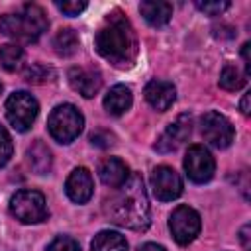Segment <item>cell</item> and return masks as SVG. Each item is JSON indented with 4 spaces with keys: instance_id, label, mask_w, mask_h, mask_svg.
<instances>
[{
    "instance_id": "obj_1",
    "label": "cell",
    "mask_w": 251,
    "mask_h": 251,
    "mask_svg": "<svg viewBox=\"0 0 251 251\" xmlns=\"http://www.w3.org/2000/svg\"><path fill=\"white\" fill-rule=\"evenodd\" d=\"M104 214L110 218V222L122 227L135 231L145 229L149 226L151 206L143 178L139 175H129V178L104 200Z\"/></svg>"
},
{
    "instance_id": "obj_2",
    "label": "cell",
    "mask_w": 251,
    "mask_h": 251,
    "mask_svg": "<svg viewBox=\"0 0 251 251\" xmlns=\"http://www.w3.org/2000/svg\"><path fill=\"white\" fill-rule=\"evenodd\" d=\"M94 47L114 67H131L137 57V37L131 22L120 10L110 12L96 31Z\"/></svg>"
},
{
    "instance_id": "obj_3",
    "label": "cell",
    "mask_w": 251,
    "mask_h": 251,
    "mask_svg": "<svg viewBox=\"0 0 251 251\" xmlns=\"http://www.w3.org/2000/svg\"><path fill=\"white\" fill-rule=\"evenodd\" d=\"M47 25L49 22H47L45 12L35 4H25L16 14L0 16V31L22 43L35 41L47 29Z\"/></svg>"
},
{
    "instance_id": "obj_4",
    "label": "cell",
    "mask_w": 251,
    "mask_h": 251,
    "mask_svg": "<svg viewBox=\"0 0 251 251\" xmlns=\"http://www.w3.org/2000/svg\"><path fill=\"white\" fill-rule=\"evenodd\" d=\"M84 118L73 104H59L47 120V129L59 143H71L82 131Z\"/></svg>"
},
{
    "instance_id": "obj_5",
    "label": "cell",
    "mask_w": 251,
    "mask_h": 251,
    "mask_svg": "<svg viewBox=\"0 0 251 251\" xmlns=\"http://www.w3.org/2000/svg\"><path fill=\"white\" fill-rule=\"evenodd\" d=\"M10 212L22 224H37L47 218V204L37 190H18L10 198Z\"/></svg>"
},
{
    "instance_id": "obj_6",
    "label": "cell",
    "mask_w": 251,
    "mask_h": 251,
    "mask_svg": "<svg viewBox=\"0 0 251 251\" xmlns=\"http://www.w3.org/2000/svg\"><path fill=\"white\" fill-rule=\"evenodd\" d=\"M37 112H39V104L29 92L20 90L10 94L6 100V118L12 124V127L18 131H27L35 122Z\"/></svg>"
},
{
    "instance_id": "obj_7",
    "label": "cell",
    "mask_w": 251,
    "mask_h": 251,
    "mask_svg": "<svg viewBox=\"0 0 251 251\" xmlns=\"http://www.w3.org/2000/svg\"><path fill=\"white\" fill-rule=\"evenodd\" d=\"M200 131H202L204 139L208 143H212L214 147H218V149L227 147L233 141V135H235L231 122L224 114L214 112V110L206 112L200 118Z\"/></svg>"
},
{
    "instance_id": "obj_8",
    "label": "cell",
    "mask_w": 251,
    "mask_h": 251,
    "mask_svg": "<svg viewBox=\"0 0 251 251\" xmlns=\"http://www.w3.org/2000/svg\"><path fill=\"white\" fill-rule=\"evenodd\" d=\"M184 171L192 182H208L214 176L216 171V161L212 153L204 145H190L186 155H184Z\"/></svg>"
},
{
    "instance_id": "obj_9",
    "label": "cell",
    "mask_w": 251,
    "mask_h": 251,
    "mask_svg": "<svg viewBox=\"0 0 251 251\" xmlns=\"http://www.w3.org/2000/svg\"><path fill=\"white\" fill-rule=\"evenodd\" d=\"M169 229L176 243L186 245L200 233V216L190 206H178L169 218Z\"/></svg>"
},
{
    "instance_id": "obj_10",
    "label": "cell",
    "mask_w": 251,
    "mask_h": 251,
    "mask_svg": "<svg viewBox=\"0 0 251 251\" xmlns=\"http://www.w3.org/2000/svg\"><path fill=\"white\" fill-rule=\"evenodd\" d=\"M151 188L155 198H159L161 202H169L182 194V178L175 169L159 165L151 173Z\"/></svg>"
},
{
    "instance_id": "obj_11",
    "label": "cell",
    "mask_w": 251,
    "mask_h": 251,
    "mask_svg": "<svg viewBox=\"0 0 251 251\" xmlns=\"http://www.w3.org/2000/svg\"><path fill=\"white\" fill-rule=\"evenodd\" d=\"M192 131V118L188 114H180L173 124H169V127L161 133V137L155 143V149L161 153H169L175 151Z\"/></svg>"
},
{
    "instance_id": "obj_12",
    "label": "cell",
    "mask_w": 251,
    "mask_h": 251,
    "mask_svg": "<svg viewBox=\"0 0 251 251\" xmlns=\"http://www.w3.org/2000/svg\"><path fill=\"white\" fill-rule=\"evenodd\" d=\"M69 82L71 86L82 94L84 98H92L100 86H102V75L96 69H86V67H73L69 71Z\"/></svg>"
},
{
    "instance_id": "obj_13",
    "label": "cell",
    "mask_w": 251,
    "mask_h": 251,
    "mask_svg": "<svg viewBox=\"0 0 251 251\" xmlns=\"http://www.w3.org/2000/svg\"><path fill=\"white\" fill-rule=\"evenodd\" d=\"M65 192H67V196H69L73 202H76V204L88 202L90 196H92V176H90L88 169L76 167V169L69 175V178H67V182H65Z\"/></svg>"
},
{
    "instance_id": "obj_14",
    "label": "cell",
    "mask_w": 251,
    "mask_h": 251,
    "mask_svg": "<svg viewBox=\"0 0 251 251\" xmlns=\"http://www.w3.org/2000/svg\"><path fill=\"white\" fill-rule=\"evenodd\" d=\"M145 100L159 112H165L173 106L175 98H176V92H175V86L167 80H151L147 82L145 90Z\"/></svg>"
},
{
    "instance_id": "obj_15",
    "label": "cell",
    "mask_w": 251,
    "mask_h": 251,
    "mask_svg": "<svg viewBox=\"0 0 251 251\" xmlns=\"http://www.w3.org/2000/svg\"><path fill=\"white\" fill-rule=\"evenodd\" d=\"M98 176L100 180L110 186V188H118L122 186L127 178H129V169L124 161H120L118 157H106L104 161H100L98 165Z\"/></svg>"
},
{
    "instance_id": "obj_16",
    "label": "cell",
    "mask_w": 251,
    "mask_h": 251,
    "mask_svg": "<svg viewBox=\"0 0 251 251\" xmlns=\"http://www.w3.org/2000/svg\"><path fill=\"white\" fill-rule=\"evenodd\" d=\"M139 12L145 18V22L153 27L165 25L173 16V4L161 2V0H147L139 4Z\"/></svg>"
},
{
    "instance_id": "obj_17",
    "label": "cell",
    "mask_w": 251,
    "mask_h": 251,
    "mask_svg": "<svg viewBox=\"0 0 251 251\" xmlns=\"http://www.w3.org/2000/svg\"><path fill=\"white\" fill-rule=\"evenodd\" d=\"M133 98H131V90L126 84H116L108 90V94L104 96V108L112 114V116H120L124 112L129 110Z\"/></svg>"
},
{
    "instance_id": "obj_18",
    "label": "cell",
    "mask_w": 251,
    "mask_h": 251,
    "mask_svg": "<svg viewBox=\"0 0 251 251\" xmlns=\"http://www.w3.org/2000/svg\"><path fill=\"white\" fill-rule=\"evenodd\" d=\"M90 249L92 251H127V241L122 233L104 229L94 235Z\"/></svg>"
},
{
    "instance_id": "obj_19",
    "label": "cell",
    "mask_w": 251,
    "mask_h": 251,
    "mask_svg": "<svg viewBox=\"0 0 251 251\" xmlns=\"http://www.w3.org/2000/svg\"><path fill=\"white\" fill-rule=\"evenodd\" d=\"M27 161L35 173L45 175L51 169V151L41 141H35L33 145L27 147Z\"/></svg>"
},
{
    "instance_id": "obj_20",
    "label": "cell",
    "mask_w": 251,
    "mask_h": 251,
    "mask_svg": "<svg viewBox=\"0 0 251 251\" xmlns=\"http://www.w3.org/2000/svg\"><path fill=\"white\" fill-rule=\"evenodd\" d=\"M53 47L57 51V55L61 57H71L76 49H78V35L73 31V29H61L55 39H53Z\"/></svg>"
},
{
    "instance_id": "obj_21",
    "label": "cell",
    "mask_w": 251,
    "mask_h": 251,
    "mask_svg": "<svg viewBox=\"0 0 251 251\" xmlns=\"http://www.w3.org/2000/svg\"><path fill=\"white\" fill-rule=\"evenodd\" d=\"M24 61V49L18 43H4L0 47V65L6 71H18Z\"/></svg>"
},
{
    "instance_id": "obj_22",
    "label": "cell",
    "mask_w": 251,
    "mask_h": 251,
    "mask_svg": "<svg viewBox=\"0 0 251 251\" xmlns=\"http://www.w3.org/2000/svg\"><path fill=\"white\" fill-rule=\"evenodd\" d=\"M247 82V75H243L235 65H226L220 75V86L226 90H239Z\"/></svg>"
},
{
    "instance_id": "obj_23",
    "label": "cell",
    "mask_w": 251,
    "mask_h": 251,
    "mask_svg": "<svg viewBox=\"0 0 251 251\" xmlns=\"http://www.w3.org/2000/svg\"><path fill=\"white\" fill-rule=\"evenodd\" d=\"M24 76H25V80H27V82L43 84V82H47V80H51V78H53V71H51L49 67L41 65V63H33L31 67H27V69H25Z\"/></svg>"
},
{
    "instance_id": "obj_24",
    "label": "cell",
    "mask_w": 251,
    "mask_h": 251,
    "mask_svg": "<svg viewBox=\"0 0 251 251\" xmlns=\"http://www.w3.org/2000/svg\"><path fill=\"white\" fill-rule=\"evenodd\" d=\"M12 151H14V145H12L10 133L4 129V126H0V167H4L10 161Z\"/></svg>"
},
{
    "instance_id": "obj_25",
    "label": "cell",
    "mask_w": 251,
    "mask_h": 251,
    "mask_svg": "<svg viewBox=\"0 0 251 251\" xmlns=\"http://www.w3.org/2000/svg\"><path fill=\"white\" fill-rule=\"evenodd\" d=\"M196 4V8L200 10V12H204V14H208V16H220L224 10H227L229 8V2L227 0H216V2H194Z\"/></svg>"
},
{
    "instance_id": "obj_26",
    "label": "cell",
    "mask_w": 251,
    "mask_h": 251,
    "mask_svg": "<svg viewBox=\"0 0 251 251\" xmlns=\"http://www.w3.org/2000/svg\"><path fill=\"white\" fill-rule=\"evenodd\" d=\"M47 251H80V247H78V243H76L73 237L59 235V237H55V239L49 243Z\"/></svg>"
},
{
    "instance_id": "obj_27",
    "label": "cell",
    "mask_w": 251,
    "mask_h": 251,
    "mask_svg": "<svg viewBox=\"0 0 251 251\" xmlns=\"http://www.w3.org/2000/svg\"><path fill=\"white\" fill-rule=\"evenodd\" d=\"M63 14H67V16H78L84 8H86V2H78V0H75V2H57L55 4Z\"/></svg>"
},
{
    "instance_id": "obj_28",
    "label": "cell",
    "mask_w": 251,
    "mask_h": 251,
    "mask_svg": "<svg viewBox=\"0 0 251 251\" xmlns=\"http://www.w3.org/2000/svg\"><path fill=\"white\" fill-rule=\"evenodd\" d=\"M112 139H114V137H112L108 131H102V129L90 133L92 145H98V147H110V145H112Z\"/></svg>"
},
{
    "instance_id": "obj_29",
    "label": "cell",
    "mask_w": 251,
    "mask_h": 251,
    "mask_svg": "<svg viewBox=\"0 0 251 251\" xmlns=\"http://www.w3.org/2000/svg\"><path fill=\"white\" fill-rule=\"evenodd\" d=\"M239 108H241V114H243V116H249V92H245V94H243Z\"/></svg>"
},
{
    "instance_id": "obj_30",
    "label": "cell",
    "mask_w": 251,
    "mask_h": 251,
    "mask_svg": "<svg viewBox=\"0 0 251 251\" xmlns=\"http://www.w3.org/2000/svg\"><path fill=\"white\" fill-rule=\"evenodd\" d=\"M139 251H167L163 245H157V243H143L139 247Z\"/></svg>"
},
{
    "instance_id": "obj_31",
    "label": "cell",
    "mask_w": 251,
    "mask_h": 251,
    "mask_svg": "<svg viewBox=\"0 0 251 251\" xmlns=\"http://www.w3.org/2000/svg\"><path fill=\"white\" fill-rule=\"evenodd\" d=\"M241 55H243L245 69H247V75H249V71H251V63H249V43H243V51H241Z\"/></svg>"
},
{
    "instance_id": "obj_32",
    "label": "cell",
    "mask_w": 251,
    "mask_h": 251,
    "mask_svg": "<svg viewBox=\"0 0 251 251\" xmlns=\"http://www.w3.org/2000/svg\"><path fill=\"white\" fill-rule=\"evenodd\" d=\"M247 231H249V226H243V229H241V241H243V247L245 249L249 247V243H247Z\"/></svg>"
},
{
    "instance_id": "obj_33",
    "label": "cell",
    "mask_w": 251,
    "mask_h": 251,
    "mask_svg": "<svg viewBox=\"0 0 251 251\" xmlns=\"http://www.w3.org/2000/svg\"><path fill=\"white\" fill-rule=\"evenodd\" d=\"M0 92H2V82H0Z\"/></svg>"
}]
</instances>
